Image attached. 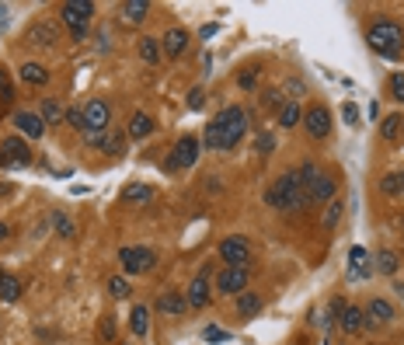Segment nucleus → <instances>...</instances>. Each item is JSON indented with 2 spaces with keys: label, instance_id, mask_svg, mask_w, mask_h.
<instances>
[{
  "label": "nucleus",
  "instance_id": "27",
  "mask_svg": "<svg viewBox=\"0 0 404 345\" xmlns=\"http://www.w3.org/2000/svg\"><path fill=\"white\" fill-rule=\"evenodd\" d=\"M129 331L133 335H147L150 331V311H147V303H136L133 311H129Z\"/></svg>",
  "mask_w": 404,
  "mask_h": 345
},
{
  "label": "nucleus",
  "instance_id": "31",
  "mask_svg": "<svg viewBox=\"0 0 404 345\" xmlns=\"http://www.w3.org/2000/svg\"><path fill=\"white\" fill-rule=\"evenodd\" d=\"M296 123H303V112H300V105L296 101H286V105H282L279 108V126H296Z\"/></svg>",
  "mask_w": 404,
  "mask_h": 345
},
{
  "label": "nucleus",
  "instance_id": "18",
  "mask_svg": "<svg viewBox=\"0 0 404 345\" xmlns=\"http://www.w3.org/2000/svg\"><path fill=\"white\" fill-rule=\"evenodd\" d=\"M157 311H160V314H185V311H188V300H185V293L164 290V293L157 296Z\"/></svg>",
  "mask_w": 404,
  "mask_h": 345
},
{
  "label": "nucleus",
  "instance_id": "15",
  "mask_svg": "<svg viewBox=\"0 0 404 345\" xmlns=\"http://www.w3.org/2000/svg\"><path fill=\"white\" fill-rule=\"evenodd\" d=\"M185 49H188V31L185 28H168L164 38H160V53L178 60V56H185Z\"/></svg>",
  "mask_w": 404,
  "mask_h": 345
},
{
  "label": "nucleus",
  "instance_id": "10",
  "mask_svg": "<svg viewBox=\"0 0 404 345\" xmlns=\"http://www.w3.org/2000/svg\"><path fill=\"white\" fill-rule=\"evenodd\" d=\"M199 153H202L199 140H195V136H181V140L175 143V150H171L168 171H178V168H192V164L199 161Z\"/></svg>",
  "mask_w": 404,
  "mask_h": 345
},
{
  "label": "nucleus",
  "instance_id": "37",
  "mask_svg": "<svg viewBox=\"0 0 404 345\" xmlns=\"http://www.w3.org/2000/svg\"><path fill=\"white\" fill-rule=\"evenodd\" d=\"M387 91H390V98L394 101H404V73L397 70L394 77H390V81H387Z\"/></svg>",
  "mask_w": 404,
  "mask_h": 345
},
{
  "label": "nucleus",
  "instance_id": "25",
  "mask_svg": "<svg viewBox=\"0 0 404 345\" xmlns=\"http://www.w3.org/2000/svg\"><path fill=\"white\" fill-rule=\"evenodd\" d=\"M373 265H377V272H383V276H397V265H401V258H397V251H390V248H380V251H377V258H373Z\"/></svg>",
  "mask_w": 404,
  "mask_h": 345
},
{
  "label": "nucleus",
  "instance_id": "47",
  "mask_svg": "<svg viewBox=\"0 0 404 345\" xmlns=\"http://www.w3.org/2000/svg\"><path fill=\"white\" fill-rule=\"evenodd\" d=\"M4 238H11V227H8V223H0V244H4Z\"/></svg>",
  "mask_w": 404,
  "mask_h": 345
},
{
  "label": "nucleus",
  "instance_id": "7",
  "mask_svg": "<svg viewBox=\"0 0 404 345\" xmlns=\"http://www.w3.org/2000/svg\"><path fill=\"white\" fill-rule=\"evenodd\" d=\"M31 164V153H28V143L21 136H8L0 143V168L8 171H18V168H28Z\"/></svg>",
  "mask_w": 404,
  "mask_h": 345
},
{
  "label": "nucleus",
  "instance_id": "44",
  "mask_svg": "<svg viewBox=\"0 0 404 345\" xmlns=\"http://www.w3.org/2000/svg\"><path fill=\"white\" fill-rule=\"evenodd\" d=\"M14 98V91H11V81H8V73L0 70V101H11Z\"/></svg>",
  "mask_w": 404,
  "mask_h": 345
},
{
  "label": "nucleus",
  "instance_id": "1",
  "mask_svg": "<svg viewBox=\"0 0 404 345\" xmlns=\"http://www.w3.org/2000/svg\"><path fill=\"white\" fill-rule=\"evenodd\" d=\"M248 112L240 108V105H227V108H220L213 119H210V126H206V133H202V146L206 150H220V153H230L240 140H244V133H248Z\"/></svg>",
  "mask_w": 404,
  "mask_h": 345
},
{
  "label": "nucleus",
  "instance_id": "11",
  "mask_svg": "<svg viewBox=\"0 0 404 345\" xmlns=\"http://www.w3.org/2000/svg\"><path fill=\"white\" fill-rule=\"evenodd\" d=\"M248 279H251V268H223V272L216 276V293H233V296H240L248 290Z\"/></svg>",
  "mask_w": 404,
  "mask_h": 345
},
{
  "label": "nucleus",
  "instance_id": "21",
  "mask_svg": "<svg viewBox=\"0 0 404 345\" xmlns=\"http://www.w3.org/2000/svg\"><path fill=\"white\" fill-rule=\"evenodd\" d=\"M126 140H129V136H126L123 129H115V126H112V129H108L94 146H98L101 153H112V157H115V153H123V150H126Z\"/></svg>",
  "mask_w": 404,
  "mask_h": 345
},
{
  "label": "nucleus",
  "instance_id": "8",
  "mask_svg": "<svg viewBox=\"0 0 404 345\" xmlns=\"http://www.w3.org/2000/svg\"><path fill=\"white\" fill-rule=\"evenodd\" d=\"M60 14H63V25L70 31H84L94 18V4L91 0H66V4L60 8Z\"/></svg>",
  "mask_w": 404,
  "mask_h": 345
},
{
  "label": "nucleus",
  "instance_id": "22",
  "mask_svg": "<svg viewBox=\"0 0 404 345\" xmlns=\"http://www.w3.org/2000/svg\"><path fill=\"white\" fill-rule=\"evenodd\" d=\"M150 133H153V119H150L147 112H133V115H129V129H126V136H129V140H147Z\"/></svg>",
  "mask_w": 404,
  "mask_h": 345
},
{
  "label": "nucleus",
  "instance_id": "19",
  "mask_svg": "<svg viewBox=\"0 0 404 345\" xmlns=\"http://www.w3.org/2000/svg\"><path fill=\"white\" fill-rule=\"evenodd\" d=\"M349 279H366V276H373V268H370V261H366V248H352L349 251Z\"/></svg>",
  "mask_w": 404,
  "mask_h": 345
},
{
  "label": "nucleus",
  "instance_id": "29",
  "mask_svg": "<svg viewBox=\"0 0 404 345\" xmlns=\"http://www.w3.org/2000/svg\"><path fill=\"white\" fill-rule=\"evenodd\" d=\"M38 115H42V123L46 126H56V123H63V105L56 101V98H42V108H38Z\"/></svg>",
  "mask_w": 404,
  "mask_h": 345
},
{
  "label": "nucleus",
  "instance_id": "12",
  "mask_svg": "<svg viewBox=\"0 0 404 345\" xmlns=\"http://www.w3.org/2000/svg\"><path fill=\"white\" fill-rule=\"evenodd\" d=\"M303 129H307L314 140H325V136L331 133V112H328L325 105L307 108V112H303Z\"/></svg>",
  "mask_w": 404,
  "mask_h": 345
},
{
  "label": "nucleus",
  "instance_id": "26",
  "mask_svg": "<svg viewBox=\"0 0 404 345\" xmlns=\"http://www.w3.org/2000/svg\"><path fill=\"white\" fill-rule=\"evenodd\" d=\"M118 199H123V203H150L153 199V188L147 181H136V185H126Z\"/></svg>",
  "mask_w": 404,
  "mask_h": 345
},
{
  "label": "nucleus",
  "instance_id": "9",
  "mask_svg": "<svg viewBox=\"0 0 404 345\" xmlns=\"http://www.w3.org/2000/svg\"><path fill=\"white\" fill-rule=\"evenodd\" d=\"M220 258H223L230 268H248V261H251V244H248V238H240V234L223 238V241H220Z\"/></svg>",
  "mask_w": 404,
  "mask_h": 345
},
{
  "label": "nucleus",
  "instance_id": "17",
  "mask_svg": "<svg viewBox=\"0 0 404 345\" xmlns=\"http://www.w3.org/2000/svg\"><path fill=\"white\" fill-rule=\"evenodd\" d=\"M338 328H342L345 335H359L362 328H366V311H362V307H355V303H345Z\"/></svg>",
  "mask_w": 404,
  "mask_h": 345
},
{
  "label": "nucleus",
  "instance_id": "13",
  "mask_svg": "<svg viewBox=\"0 0 404 345\" xmlns=\"http://www.w3.org/2000/svg\"><path fill=\"white\" fill-rule=\"evenodd\" d=\"M185 300H188V307H195V311H202V307H210V300H213V293H210V276H206V268L188 283V290H185Z\"/></svg>",
  "mask_w": 404,
  "mask_h": 345
},
{
  "label": "nucleus",
  "instance_id": "40",
  "mask_svg": "<svg viewBox=\"0 0 404 345\" xmlns=\"http://www.w3.org/2000/svg\"><path fill=\"white\" fill-rule=\"evenodd\" d=\"M66 123H70V129H77V133H84V108H66Z\"/></svg>",
  "mask_w": 404,
  "mask_h": 345
},
{
  "label": "nucleus",
  "instance_id": "3",
  "mask_svg": "<svg viewBox=\"0 0 404 345\" xmlns=\"http://www.w3.org/2000/svg\"><path fill=\"white\" fill-rule=\"evenodd\" d=\"M366 42H370V49L377 53V56H383V60H397L401 53H404V28L397 25V21H377L370 31H366Z\"/></svg>",
  "mask_w": 404,
  "mask_h": 345
},
{
  "label": "nucleus",
  "instance_id": "28",
  "mask_svg": "<svg viewBox=\"0 0 404 345\" xmlns=\"http://www.w3.org/2000/svg\"><path fill=\"white\" fill-rule=\"evenodd\" d=\"M258 311H262V296H258V293H248V290H244V293L237 296V314H240V318H255Z\"/></svg>",
  "mask_w": 404,
  "mask_h": 345
},
{
  "label": "nucleus",
  "instance_id": "20",
  "mask_svg": "<svg viewBox=\"0 0 404 345\" xmlns=\"http://www.w3.org/2000/svg\"><path fill=\"white\" fill-rule=\"evenodd\" d=\"M118 14H123L129 25H140L150 14V0H123V4H118Z\"/></svg>",
  "mask_w": 404,
  "mask_h": 345
},
{
  "label": "nucleus",
  "instance_id": "32",
  "mask_svg": "<svg viewBox=\"0 0 404 345\" xmlns=\"http://www.w3.org/2000/svg\"><path fill=\"white\" fill-rule=\"evenodd\" d=\"M18 296H21V279L4 276V283H0V300H4V303H14Z\"/></svg>",
  "mask_w": 404,
  "mask_h": 345
},
{
  "label": "nucleus",
  "instance_id": "36",
  "mask_svg": "<svg viewBox=\"0 0 404 345\" xmlns=\"http://www.w3.org/2000/svg\"><path fill=\"white\" fill-rule=\"evenodd\" d=\"M53 227H56V234H60V238H73V234H77L73 220H70V216H63V213H56V216H53Z\"/></svg>",
  "mask_w": 404,
  "mask_h": 345
},
{
  "label": "nucleus",
  "instance_id": "48",
  "mask_svg": "<svg viewBox=\"0 0 404 345\" xmlns=\"http://www.w3.org/2000/svg\"><path fill=\"white\" fill-rule=\"evenodd\" d=\"M4 276H8V272H4V268H0V283H4Z\"/></svg>",
  "mask_w": 404,
  "mask_h": 345
},
{
  "label": "nucleus",
  "instance_id": "14",
  "mask_svg": "<svg viewBox=\"0 0 404 345\" xmlns=\"http://www.w3.org/2000/svg\"><path fill=\"white\" fill-rule=\"evenodd\" d=\"M362 311H366V328H370V324H390V321H397L394 303L383 300V296H373L366 307H362Z\"/></svg>",
  "mask_w": 404,
  "mask_h": 345
},
{
  "label": "nucleus",
  "instance_id": "38",
  "mask_svg": "<svg viewBox=\"0 0 404 345\" xmlns=\"http://www.w3.org/2000/svg\"><path fill=\"white\" fill-rule=\"evenodd\" d=\"M237 84H240V91H255V88H258V70H255V66H248L244 73L237 77Z\"/></svg>",
  "mask_w": 404,
  "mask_h": 345
},
{
  "label": "nucleus",
  "instance_id": "5",
  "mask_svg": "<svg viewBox=\"0 0 404 345\" xmlns=\"http://www.w3.org/2000/svg\"><path fill=\"white\" fill-rule=\"evenodd\" d=\"M108 129H112V105L101 101V98H91L84 105V140L94 146Z\"/></svg>",
  "mask_w": 404,
  "mask_h": 345
},
{
  "label": "nucleus",
  "instance_id": "41",
  "mask_svg": "<svg viewBox=\"0 0 404 345\" xmlns=\"http://www.w3.org/2000/svg\"><path fill=\"white\" fill-rule=\"evenodd\" d=\"M202 105H206V91H202V88H192V91H188V108L199 112Z\"/></svg>",
  "mask_w": 404,
  "mask_h": 345
},
{
  "label": "nucleus",
  "instance_id": "39",
  "mask_svg": "<svg viewBox=\"0 0 404 345\" xmlns=\"http://www.w3.org/2000/svg\"><path fill=\"white\" fill-rule=\"evenodd\" d=\"M255 150H258V153H272V150H275V136H272L268 129H262V133L255 136Z\"/></svg>",
  "mask_w": 404,
  "mask_h": 345
},
{
  "label": "nucleus",
  "instance_id": "2",
  "mask_svg": "<svg viewBox=\"0 0 404 345\" xmlns=\"http://www.w3.org/2000/svg\"><path fill=\"white\" fill-rule=\"evenodd\" d=\"M265 203H268L272 209H279V213H300V209H307V206H310L293 171H290V175H279V178L268 185Z\"/></svg>",
  "mask_w": 404,
  "mask_h": 345
},
{
  "label": "nucleus",
  "instance_id": "35",
  "mask_svg": "<svg viewBox=\"0 0 404 345\" xmlns=\"http://www.w3.org/2000/svg\"><path fill=\"white\" fill-rule=\"evenodd\" d=\"M108 293H112L115 300H126L133 290H129V283H126L123 276H112V279H108Z\"/></svg>",
  "mask_w": 404,
  "mask_h": 345
},
{
  "label": "nucleus",
  "instance_id": "16",
  "mask_svg": "<svg viewBox=\"0 0 404 345\" xmlns=\"http://www.w3.org/2000/svg\"><path fill=\"white\" fill-rule=\"evenodd\" d=\"M14 126H18L28 140H42V136H46V123H42V115H38V112H18V115H14Z\"/></svg>",
  "mask_w": 404,
  "mask_h": 345
},
{
  "label": "nucleus",
  "instance_id": "42",
  "mask_svg": "<svg viewBox=\"0 0 404 345\" xmlns=\"http://www.w3.org/2000/svg\"><path fill=\"white\" fill-rule=\"evenodd\" d=\"M202 338H206V342H230V331H220V328H202Z\"/></svg>",
  "mask_w": 404,
  "mask_h": 345
},
{
  "label": "nucleus",
  "instance_id": "34",
  "mask_svg": "<svg viewBox=\"0 0 404 345\" xmlns=\"http://www.w3.org/2000/svg\"><path fill=\"white\" fill-rule=\"evenodd\" d=\"M401 129H404V119H401V115H387L383 126H380V136H383V140H397Z\"/></svg>",
  "mask_w": 404,
  "mask_h": 345
},
{
  "label": "nucleus",
  "instance_id": "30",
  "mask_svg": "<svg viewBox=\"0 0 404 345\" xmlns=\"http://www.w3.org/2000/svg\"><path fill=\"white\" fill-rule=\"evenodd\" d=\"M136 53H140V60H147L153 66L160 60V42H157V38H150V35H143L140 42H136Z\"/></svg>",
  "mask_w": 404,
  "mask_h": 345
},
{
  "label": "nucleus",
  "instance_id": "46",
  "mask_svg": "<svg viewBox=\"0 0 404 345\" xmlns=\"http://www.w3.org/2000/svg\"><path fill=\"white\" fill-rule=\"evenodd\" d=\"M220 31V25H202V38H213Z\"/></svg>",
  "mask_w": 404,
  "mask_h": 345
},
{
  "label": "nucleus",
  "instance_id": "43",
  "mask_svg": "<svg viewBox=\"0 0 404 345\" xmlns=\"http://www.w3.org/2000/svg\"><path fill=\"white\" fill-rule=\"evenodd\" d=\"M342 115H345V123H349V126H359V105H355V101H345Z\"/></svg>",
  "mask_w": 404,
  "mask_h": 345
},
{
  "label": "nucleus",
  "instance_id": "33",
  "mask_svg": "<svg viewBox=\"0 0 404 345\" xmlns=\"http://www.w3.org/2000/svg\"><path fill=\"white\" fill-rule=\"evenodd\" d=\"M342 199H331L328 203V209H325V216H320V223H325V230H335L338 227V220H342Z\"/></svg>",
  "mask_w": 404,
  "mask_h": 345
},
{
  "label": "nucleus",
  "instance_id": "45",
  "mask_svg": "<svg viewBox=\"0 0 404 345\" xmlns=\"http://www.w3.org/2000/svg\"><path fill=\"white\" fill-rule=\"evenodd\" d=\"M115 338V318H101V342Z\"/></svg>",
  "mask_w": 404,
  "mask_h": 345
},
{
  "label": "nucleus",
  "instance_id": "4",
  "mask_svg": "<svg viewBox=\"0 0 404 345\" xmlns=\"http://www.w3.org/2000/svg\"><path fill=\"white\" fill-rule=\"evenodd\" d=\"M293 175H296V181H300V188H303L307 203H331V199H335V192H338V181H335L331 175L317 171L314 164H300V168H296Z\"/></svg>",
  "mask_w": 404,
  "mask_h": 345
},
{
  "label": "nucleus",
  "instance_id": "24",
  "mask_svg": "<svg viewBox=\"0 0 404 345\" xmlns=\"http://www.w3.org/2000/svg\"><path fill=\"white\" fill-rule=\"evenodd\" d=\"M18 73H21V81L31 84V88H46V84H49V70H46L42 63H25Z\"/></svg>",
  "mask_w": 404,
  "mask_h": 345
},
{
  "label": "nucleus",
  "instance_id": "6",
  "mask_svg": "<svg viewBox=\"0 0 404 345\" xmlns=\"http://www.w3.org/2000/svg\"><path fill=\"white\" fill-rule=\"evenodd\" d=\"M118 265H123L126 276H143L157 265V255L150 248H123L118 251Z\"/></svg>",
  "mask_w": 404,
  "mask_h": 345
},
{
  "label": "nucleus",
  "instance_id": "23",
  "mask_svg": "<svg viewBox=\"0 0 404 345\" xmlns=\"http://www.w3.org/2000/svg\"><path fill=\"white\" fill-rule=\"evenodd\" d=\"M60 38V31H56V25H49V21H38V25H31V31H28V42L31 46H53Z\"/></svg>",
  "mask_w": 404,
  "mask_h": 345
}]
</instances>
